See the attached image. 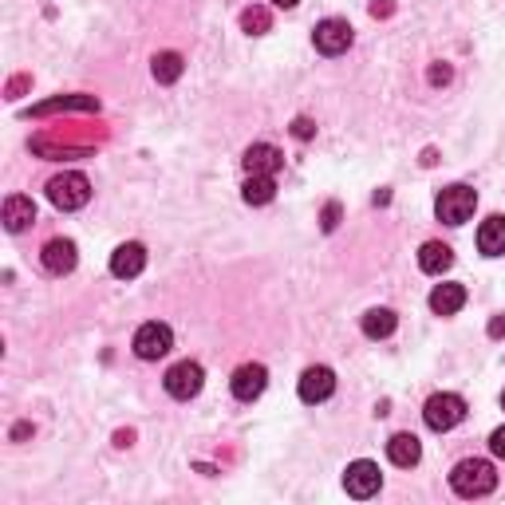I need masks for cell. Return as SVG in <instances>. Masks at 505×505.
Instances as JSON below:
<instances>
[{
    "instance_id": "1",
    "label": "cell",
    "mask_w": 505,
    "mask_h": 505,
    "mask_svg": "<svg viewBox=\"0 0 505 505\" xmlns=\"http://www.w3.org/2000/svg\"><path fill=\"white\" fill-rule=\"evenodd\" d=\"M498 486V474L486 458H462L454 470H450V490L458 498H486Z\"/></svg>"
},
{
    "instance_id": "2",
    "label": "cell",
    "mask_w": 505,
    "mask_h": 505,
    "mask_svg": "<svg viewBox=\"0 0 505 505\" xmlns=\"http://www.w3.org/2000/svg\"><path fill=\"white\" fill-rule=\"evenodd\" d=\"M48 201L63 213L71 210H83L91 201V182L88 174H79V170H63V174H56L48 182Z\"/></svg>"
},
{
    "instance_id": "3",
    "label": "cell",
    "mask_w": 505,
    "mask_h": 505,
    "mask_svg": "<svg viewBox=\"0 0 505 505\" xmlns=\"http://www.w3.org/2000/svg\"><path fill=\"white\" fill-rule=\"evenodd\" d=\"M474 210H478V193L470 186H462V182L438 190V198H435V218L446 225H466L474 218Z\"/></svg>"
},
{
    "instance_id": "4",
    "label": "cell",
    "mask_w": 505,
    "mask_h": 505,
    "mask_svg": "<svg viewBox=\"0 0 505 505\" xmlns=\"http://www.w3.org/2000/svg\"><path fill=\"white\" fill-rule=\"evenodd\" d=\"M423 418H426V426H431L435 435H446V431H454V426L466 418V399L454 391H443V395H431L423 407Z\"/></svg>"
},
{
    "instance_id": "5",
    "label": "cell",
    "mask_w": 505,
    "mask_h": 505,
    "mask_svg": "<svg viewBox=\"0 0 505 505\" xmlns=\"http://www.w3.org/2000/svg\"><path fill=\"white\" fill-rule=\"evenodd\" d=\"M135 356L138 360H146V363H154V360H163L170 348H174V332H170V324H158V320H150V324H143L135 332Z\"/></svg>"
},
{
    "instance_id": "6",
    "label": "cell",
    "mask_w": 505,
    "mask_h": 505,
    "mask_svg": "<svg viewBox=\"0 0 505 505\" xmlns=\"http://www.w3.org/2000/svg\"><path fill=\"white\" fill-rule=\"evenodd\" d=\"M201 383H206V371H201V363H193V360L174 363V368L166 371V379H163L170 399H182V403L193 399V395L201 391Z\"/></svg>"
},
{
    "instance_id": "7",
    "label": "cell",
    "mask_w": 505,
    "mask_h": 505,
    "mask_svg": "<svg viewBox=\"0 0 505 505\" xmlns=\"http://www.w3.org/2000/svg\"><path fill=\"white\" fill-rule=\"evenodd\" d=\"M351 24L348 20H340V16H332V20H320L316 32H313V44L320 56H343V51L351 48Z\"/></svg>"
},
{
    "instance_id": "8",
    "label": "cell",
    "mask_w": 505,
    "mask_h": 505,
    "mask_svg": "<svg viewBox=\"0 0 505 505\" xmlns=\"http://www.w3.org/2000/svg\"><path fill=\"white\" fill-rule=\"evenodd\" d=\"M383 486V474H379V466L368 458H360V462H351L348 470H343V490L351 493V498H360V501H368L375 498Z\"/></svg>"
},
{
    "instance_id": "9",
    "label": "cell",
    "mask_w": 505,
    "mask_h": 505,
    "mask_svg": "<svg viewBox=\"0 0 505 505\" xmlns=\"http://www.w3.org/2000/svg\"><path fill=\"white\" fill-rule=\"evenodd\" d=\"M265 387H268V371H265V363H241V368L233 371V379H229L233 399H241V403L261 399V395H265Z\"/></svg>"
},
{
    "instance_id": "10",
    "label": "cell",
    "mask_w": 505,
    "mask_h": 505,
    "mask_svg": "<svg viewBox=\"0 0 505 505\" xmlns=\"http://www.w3.org/2000/svg\"><path fill=\"white\" fill-rule=\"evenodd\" d=\"M332 391H336V371L324 368V363L300 375V399L304 403H324Z\"/></svg>"
},
{
    "instance_id": "11",
    "label": "cell",
    "mask_w": 505,
    "mask_h": 505,
    "mask_svg": "<svg viewBox=\"0 0 505 505\" xmlns=\"http://www.w3.org/2000/svg\"><path fill=\"white\" fill-rule=\"evenodd\" d=\"M241 166H245V174H276V170L285 166V154L273 143H253L245 150Z\"/></svg>"
},
{
    "instance_id": "12",
    "label": "cell",
    "mask_w": 505,
    "mask_h": 505,
    "mask_svg": "<svg viewBox=\"0 0 505 505\" xmlns=\"http://www.w3.org/2000/svg\"><path fill=\"white\" fill-rule=\"evenodd\" d=\"M143 268H146V249L138 241H126L111 253V273L119 276V281H131V276H138Z\"/></svg>"
},
{
    "instance_id": "13",
    "label": "cell",
    "mask_w": 505,
    "mask_h": 505,
    "mask_svg": "<svg viewBox=\"0 0 505 505\" xmlns=\"http://www.w3.org/2000/svg\"><path fill=\"white\" fill-rule=\"evenodd\" d=\"M40 261H44V268H48L51 276H63V273H71V268H75V261H79V253H75V241L56 238V241H48V245H44Z\"/></svg>"
},
{
    "instance_id": "14",
    "label": "cell",
    "mask_w": 505,
    "mask_h": 505,
    "mask_svg": "<svg viewBox=\"0 0 505 505\" xmlns=\"http://www.w3.org/2000/svg\"><path fill=\"white\" fill-rule=\"evenodd\" d=\"M32 221H36V201L24 198V193L5 198V229L8 233H24Z\"/></svg>"
},
{
    "instance_id": "15",
    "label": "cell",
    "mask_w": 505,
    "mask_h": 505,
    "mask_svg": "<svg viewBox=\"0 0 505 505\" xmlns=\"http://www.w3.org/2000/svg\"><path fill=\"white\" fill-rule=\"evenodd\" d=\"M387 458H391L399 470H411V466H418V458H423V446H418V438L411 431L391 435V443H387Z\"/></svg>"
},
{
    "instance_id": "16",
    "label": "cell",
    "mask_w": 505,
    "mask_h": 505,
    "mask_svg": "<svg viewBox=\"0 0 505 505\" xmlns=\"http://www.w3.org/2000/svg\"><path fill=\"white\" fill-rule=\"evenodd\" d=\"M478 253L482 257H505V218L493 213V218L482 221L478 229Z\"/></svg>"
},
{
    "instance_id": "17",
    "label": "cell",
    "mask_w": 505,
    "mask_h": 505,
    "mask_svg": "<svg viewBox=\"0 0 505 505\" xmlns=\"http://www.w3.org/2000/svg\"><path fill=\"white\" fill-rule=\"evenodd\" d=\"M462 304H466V285H454V281L435 285V293H431V313H438V316H454V313H462Z\"/></svg>"
},
{
    "instance_id": "18",
    "label": "cell",
    "mask_w": 505,
    "mask_h": 505,
    "mask_svg": "<svg viewBox=\"0 0 505 505\" xmlns=\"http://www.w3.org/2000/svg\"><path fill=\"white\" fill-rule=\"evenodd\" d=\"M450 265H454V249H450V245H443V241H426L423 249H418V268H423V273L443 276Z\"/></svg>"
},
{
    "instance_id": "19",
    "label": "cell",
    "mask_w": 505,
    "mask_h": 505,
    "mask_svg": "<svg viewBox=\"0 0 505 505\" xmlns=\"http://www.w3.org/2000/svg\"><path fill=\"white\" fill-rule=\"evenodd\" d=\"M241 198L249 206H268L276 198V174H249L241 186Z\"/></svg>"
},
{
    "instance_id": "20",
    "label": "cell",
    "mask_w": 505,
    "mask_h": 505,
    "mask_svg": "<svg viewBox=\"0 0 505 505\" xmlns=\"http://www.w3.org/2000/svg\"><path fill=\"white\" fill-rule=\"evenodd\" d=\"M399 324V316L391 313V308H371V313H363V336L368 340H387Z\"/></svg>"
},
{
    "instance_id": "21",
    "label": "cell",
    "mask_w": 505,
    "mask_h": 505,
    "mask_svg": "<svg viewBox=\"0 0 505 505\" xmlns=\"http://www.w3.org/2000/svg\"><path fill=\"white\" fill-rule=\"evenodd\" d=\"M182 68H186V63H182L178 51H158V56L150 60V71H154L158 83H178L182 79Z\"/></svg>"
},
{
    "instance_id": "22",
    "label": "cell",
    "mask_w": 505,
    "mask_h": 505,
    "mask_svg": "<svg viewBox=\"0 0 505 505\" xmlns=\"http://www.w3.org/2000/svg\"><path fill=\"white\" fill-rule=\"evenodd\" d=\"M99 111V99L95 95H75V99H56V103H44L36 107V115H51V111Z\"/></svg>"
},
{
    "instance_id": "23",
    "label": "cell",
    "mask_w": 505,
    "mask_h": 505,
    "mask_svg": "<svg viewBox=\"0 0 505 505\" xmlns=\"http://www.w3.org/2000/svg\"><path fill=\"white\" fill-rule=\"evenodd\" d=\"M241 28L249 32V36H265V32L273 28V16H268V8L253 5V8H245V13H241Z\"/></svg>"
},
{
    "instance_id": "24",
    "label": "cell",
    "mask_w": 505,
    "mask_h": 505,
    "mask_svg": "<svg viewBox=\"0 0 505 505\" xmlns=\"http://www.w3.org/2000/svg\"><path fill=\"white\" fill-rule=\"evenodd\" d=\"M293 135L300 138V143H308V138L316 135V126H313V119H304V115H300V119L293 123Z\"/></svg>"
},
{
    "instance_id": "25",
    "label": "cell",
    "mask_w": 505,
    "mask_h": 505,
    "mask_svg": "<svg viewBox=\"0 0 505 505\" xmlns=\"http://www.w3.org/2000/svg\"><path fill=\"white\" fill-rule=\"evenodd\" d=\"M490 454L493 458H505V426H498V431L490 435Z\"/></svg>"
},
{
    "instance_id": "26",
    "label": "cell",
    "mask_w": 505,
    "mask_h": 505,
    "mask_svg": "<svg viewBox=\"0 0 505 505\" xmlns=\"http://www.w3.org/2000/svg\"><path fill=\"white\" fill-rule=\"evenodd\" d=\"M336 225H340V206H336V201H328V206H324V233H332Z\"/></svg>"
},
{
    "instance_id": "27",
    "label": "cell",
    "mask_w": 505,
    "mask_h": 505,
    "mask_svg": "<svg viewBox=\"0 0 505 505\" xmlns=\"http://www.w3.org/2000/svg\"><path fill=\"white\" fill-rule=\"evenodd\" d=\"M431 83H435V88H438V83H450V68H446V63H435V68H431Z\"/></svg>"
},
{
    "instance_id": "28",
    "label": "cell",
    "mask_w": 505,
    "mask_h": 505,
    "mask_svg": "<svg viewBox=\"0 0 505 505\" xmlns=\"http://www.w3.org/2000/svg\"><path fill=\"white\" fill-rule=\"evenodd\" d=\"M490 336H493V340L505 336V316H493V320H490Z\"/></svg>"
},
{
    "instance_id": "29",
    "label": "cell",
    "mask_w": 505,
    "mask_h": 505,
    "mask_svg": "<svg viewBox=\"0 0 505 505\" xmlns=\"http://www.w3.org/2000/svg\"><path fill=\"white\" fill-rule=\"evenodd\" d=\"M273 5H276V8H296L300 0H273Z\"/></svg>"
},
{
    "instance_id": "30",
    "label": "cell",
    "mask_w": 505,
    "mask_h": 505,
    "mask_svg": "<svg viewBox=\"0 0 505 505\" xmlns=\"http://www.w3.org/2000/svg\"><path fill=\"white\" fill-rule=\"evenodd\" d=\"M501 407H505V391H501Z\"/></svg>"
}]
</instances>
